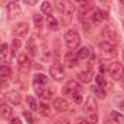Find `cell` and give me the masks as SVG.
<instances>
[{"label":"cell","mask_w":124,"mask_h":124,"mask_svg":"<svg viewBox=\"0 0 124 124\" xmlns=\"http://www.w3.org/2000/svg\"><path fill=\"white\" fill-rule=\"evenodd\" d=\"M56 9L62 15V25H69L72 20V16H74V10H75L74 4H71L69 1H58Z\"/></svg>","instance_id":"cell-1"},{"label":"cell","mask_w":124,"mask_h":124,"mask_svg":"<svg viewBox=\"0 0 124 124\" xmlns=\"http://www.w3.org/2000/svg\"><path fill=\"white\" fill-rule=\"evenodd\" d=\"M87 120L91 124H97L98 123V113H97V102L94 100V97H88L85 101V107H84Z\"/></svg>","instance_id":"cell-2"},{"label":"cell","mask_w":124,"mask_h":124,"mask_svg":"<svg viewBox=\"0 0 124 124\" xmlns=\"http://www.w3.org/2000/svg\"><path fill=\"white\" fill-rule=\"evenodd\" d=\"M100 52H101V56L104 59H113L117 55V48L114 46V43H111V42L107 40V42H101Z\"/></svg>","instance_id":"cell-3"},{"label":"cell","mask_w":124,"mask_h":124,"mask_svg":"<svg viewBox=\"0 0 124 124\" xmlns=\"http://www.w3.org/2000/svg\"><path fill=\"white\" fill-rule=\"evenodd\" d=\"M65 43H66L68 49L75 51L79 46V43H81V38H79L78 32L77 31H68L66 32L65 33Z\"/></svg>","instance_id":"cell-4"},{"label":"cell","mask_w":124,"mask_h":124,"mask_svg":"<svg viewBox=\"0 0 124 124\" xmlns=\"http://www.w3.org/2000/svg\"><path fill=\"white\" fill-rule=\"evenodd\" d=\"M108 72H110V77L114 81H120V79H123V77H124V66L120 62H113L108 66Z\"/></svg>","instance_id":"cell-5"},{"label":"cell","mask_w":124,"mask_h":124,"mask_svg":"<svg viewBox=\"0 0 124 124\" xmlns=\"http://www.w3.org/2000/svg\"><path fill=\"white\" fill-rule=\"evenodd\" d=\"M49 72H51V77H52L55 81H62L63 77H65V74H63V68H62L61 63H58V62L54 63V65L51 66Z\"/></svg>","instance_id":"cell-6"},{"label":"cell","mask_w":124,"mask_h":124,"mask_svg":"<svg viewBox=\"0 0 124 124\" xmlns=\"http://www.w3.org/2000/svg\"><path fill=\"white\" fill-rule=\"evenodd\" d=\"M17 65H19V68H20L23 72H28V71L31 69V66H32L31 59L28 58L26 54H20V55L17 56Z\"/></svg>","instance_id":"cell-7"},{"label":"cell","mask_w":124,"mask_h":124,"mask_svg":"<svg viewBox=\"0 0 124 124\" xmlns=\"http://www.w3.org/2000/svg\"><path fill=\"white\" fill-rule=\"evenodd\" d=\"M79 91H81V87H79L78 82H75V81H68L66 85L63 87V94H69L71 97H72L74 94L79 93Z\"/></svg>","instance_id":"cell-8"},{"label":"cell","mask_w":124,"mask_h":124,"mask_svg":"<svg viewBox=\"0 0 124 124\" xmlns=\"http://www.w3.org/2000/svg\"><path fill=\"white\" fill-rule=\"evenodd\" d=\"M102 35L107 38V39H110V40H118V35H117V31H116V28L114 26H111V25H107V26H104V29H102Z\"/></svg>","instance_id":"cell-9"},{"label":"cell","mask_w":124,"mask_h":124,"mask_svg":"<svg viewBox=\"0 0 124 124\" xmlns=\"http://www.w3.org/2000/svg\"><path fill=\"white\" fill-rule=\"evenodd\" d=\"M91 19H93L94 25H100L102 20H107V19H108V13L104 12V10H94Z\"/></svg>","instance_id":"cell-10"},{"label":"cell","mask_w":124,"mask_h":124,"mask_svg":"<svg viewBox=\"0 0 124 124\" xmlns=\"http://www.w3.org/2000/svg\"><path fill=\"white\" fill-rule=\"evenodd\" d=\"M4 100L13 105H19L20 104V94L16 91H7L4 94Z\"/></svg>","instance_id":"cell-11"},{"label":"cell","mask_w":124,"mask_h":124,"mask_svg":"<svg viewBox=\"0 0 124 124\" xmlns=\"http://www.w3.org/2000/svg\"><path fill=\"white\" fill-rule=\"evenodd\" d=\"M28 31H29V26L25 22H20V23H17L15 26V35L16 36H25L28 33Z\"/></svg>","instance_id":"cell-12"},{"label":"cell","mask_w":124,"mask_h":124,"mask_svg":"<svg viewBox=\"0 0 124 124\" xmlns=\"http://www.w3.org/2000/svg\"><path fill=\"white\" fill-rule=\"evenodd\" d=\"M54 108H56L58 111H66V110L69 108V104H68V101L63 100V98H56V100L54 101Z\"/></svg>","instance_id":"cell-13"},{"label":"cell","mask_w":124,"mask_h":124,"mask_svg":"<svg viewBox=\"0 0 124 124\" xmlns=\"http://www.w3.org/2000/svg\"><path fill=\"white\" fill-rule=\"evenodd\" d=\"M65 65H66L68 68H74V66L77 65V56L74 55L72 51L66 52V55H65Z\"/></svg>","instance_id":"cell-14"},{"label":"cell","mask_w":124,"mask_h":124,"mask_svg":"<svg viewBox=\"0 0 124 124\" xmlns=\"http://www.w3.org/2000/svg\"><path fill=\"white\" fill-rule=\"evenodd\" d=\"M33 84L35 85H39V87H45L48 84V78L43 74H36L35 78H33Z\"/></svg>","instance_id":"cell-15"},{"label":"cell","mask_w":124,"mask_h":124,"mask_svg":"<svg viewBox=\"0 0 124 124\" xmlns=\"http://www.w3.org/2000/svg\"><path fill=\"white\" fill-rule=\"evenodd\" d=\"M0 116L3 117V118H10L12 117V108H10V105H7V104H0Z\"/></svg>","instance_id":"cell-16"},{"label":"cell","mask_w":124,"mask_h":124,"mask_svg":"<svg viewBox=\"0 0 124 124\" xmlns=\"http://www.w3.org/2000/svg\"><path fill=\"white\" fill-rule=\"evenodd\" d=\"M35 90H36V93L39 94V97H42V98H45V100H51V98L54 97L52 91H46V90H42V88H40V87H38V85H35Z\"/></svg>","instance_id":"cell-17"},{"label":"cell","mask_w":124,"mask_h":124,"mask_svg":"<svg viewBox=\"0 0 124 124\" xmlns=\"http://www.w3.org/2000/svg\"><path fill=\"white\" fill-rule=\"evenodd\" d=\"M10 75H12V69H10V66H7V65H1L0 66V78H10Z\"/></svg>","instance_id":"cell-18"},{"label":"cell","mask_w":124,"mask_h":124,"mask_svg":"<svg viewBox=\"0 0 124 124\" xmlns=\"http://www.w3.org/2000/svg\"><path fill=\"white\" fill-rule=\"evenodd\" d=\"M20 45H22L20 39L15 38V39H13V42H12V56H16V54H17V52H19V49H20Z\"/></svg>","instance_id":"cell-19"},{"label":"cell","mask_w":124,"mask_h":124,"mask_svg":"<svg viewBox=\"0 0 124 124\" xmlns=\"http://www.w3.org/2000/svg\"><path fill=\"white\" fill-rule=\"evenodd\" d=\"M78 78L82 81V82H90L93 79V74L91 71H85V72H79L78 74Z\"/></svg>","instance_id":"cell-20"},{"label":"cell","mask_w":124,"mask_h":124,"mask_svg":"<svg viewBox=\"0 0 124 124\" xmlns=\"http://www.w3.org/2000/svg\"><path fill=\"white\" fill-rule=\"evenodd\" d=\"M90 54H91L90 48L84 46V48H81V49L78 51V58H79V59H87V58L90 56Z\"/></svg>","instance_id":"cell-21"},{"label":"cell","mask_w":124,"mask_h":124,"mask_svg":"<svg viewBox=\"0 0 124 124\" xmlns=\"http://www.w3.org/2000/svg\"><path fill=\"white\" fill-rule=\"evenodd\" d=\"M7 51H9L7 45H6V43H1V45H0V61L1 62L6 61V58H7Z\"/></svg>","instance_id":"cell-22"},{"label":"cell","mask_w":124,"mask_h":124,"mask_svg":"<svg viewBox=\"0 0 124 124\" xmlns=\"http://www.w3.org/2000/svg\"><path fill=\"white\" fill-rule=\"evenodd\" d=\"M26 101H28V104H29V108H31L32 111H38V104H36V100H35V97L28 95Z\"/></svg>","instance_id":"cell-23"},{"label":"cell","mask_w":124,"mask_h":124,"mask_svg":"<svg viewBox=\"0 0 124 124\" xmlns=\"http://www.w3.org/2000/svg\"><path fill=\"white\" fill-rule=\"evenodd\" d=\"M33 23H35V28H40L43 25V16H40L39 13L33 15Z\"/></svg>","instance_id":"cell-24"},{"label":"cell","mask_w":124,"mask_h":124,"mask_svg":"<svg viewBox=\"0 0 124 124\" xmlns=\"http://www.w3.org/2000/svg\"><path fill=\"white\" fill-rule=\"evenodd\" d=\"M48 28H49V29H52V31H56V29L59 28V25H58V22H56V19H55V17L49 16V19H48Z\"/></svg>","instance_id":"cell-25"},{"label":"cell","mask_w":124,"mask_h":124,"mask_svg":"<svg viewBox=\"0 0 124 124\" xmlns=\"http://www.w3.org/2000/svg\"><path fill=\"white\" fill-rule=\"evenodd\" d=\"M40 9H42V12H43L45 15H51V12H52V6H51L49 1H43V3L40 4Z\"/></svg>","instance_id":"cell-26"},{"label":"cell","mask_w":124,"mask_h":124,"mask_svg":"<svg viewBox=\"0 0 124 124\" xmlns=\"http://www.w3.org/2000/svg\"><path fill=\"white\" fill-rule=\"evenodd\" d=\"M111 118H113L116 123H123L124 121V116L120 114V113H117V111H113V113H111Z\"/></svg>","instance_id":"cell-27"},{"label":"cell","mask_w":124,"mask_h":124,"mask_svg":"<svg viewBox=\"0 0 124 124\" xmlns=\"http://www.w3.org/2000/svg\"><path fill=\"white\" fill-rule=\"evenodd\" d=\"M95 81H97V85H98V87H101V88H104V87L107 85V82H105V79H104V77H102V75H97Z\"/></svg>","instance_id":"cell-28"},{"label":"cell","mask_w":124,"mask_h":124,"mask_svg":"<svg viewBox=\"0 0 124 124\" xmlns=\"http://www.w3.org/2000/svg\"><path fill=\"white\" fill-rule=\"evenodd\" d=\"M93 91H94L95 94H97V95H98L100 98H105V93H104V90H102L101 87H98V85H97V87H94Z\"/></svg>","instance_id":"cell-29"},{"label":"cell","mask_w":124,"mask_h":124,"mask_svg":"<svg viewBox=\"0 0 124 124\" xmlns=\"http://www.w3.org/2000/svg\"><path fill=\"white\" fill-rule=\"evenodd\" d=\"M36 51H38V49H36V46H35V45L31 42V43L28 45V52H29V55L35 56V55H36Z\"/></svg>","instance_id":"cell-30"},{"label":"cell","mask_w":124,"mask_h":124,"mask_svg":"<svg viewBox=\"0 0 124 124\" xmlns=\"http://www.w3.org/2000/svg\"><path fill=\"white\" fill-rule=\"evenodd\" d=\"M23 117L26 118V121L29 124H33V116H32L31 111H25V113H23Z\"/></svg>","instance_id":"cell-31"},{"label":"cell","mask_w":124,"mask_h":124,"mask_svg":"<svg viewBox=\"0 0 124 124\" xmlns=\"http://www.w3.org/2000/svg\"><path fill=\"white\" fill-rule=\"evenodd\" d=\"M72 98H74V101H75L77 104H81V102H82V97H81V94H79V93L74 94V95H72Z\"/></svg>","instance_id":"cell-32"},{"label":"cell","mask_w":124,"mask_h":124,"mask_svg":"<svg viewBox=\"0 0 124 124\" xmlns=\"http://www.w3.org/2000/svg\"><path fill=\"white\" fill-rule=\"evenodd\" d=\"M75 124H91L87 118H84V117H78L77 120H75Z\"/></svg>","instance_id":"cell-33"},{"label":"cell","mask_w":124,"mask_h":124,"mask_svg":"<svg viewBox=\"0 0 124 124\" xmlns=\"http://www.w3.org/2000/svg\"><path fill=\"white\" fill-rule=\"evenodd\" d=\"M48 108H49V107H48L46 104H40V108H39V110H40L45 116H49V110H48Z\"/></svg>","instance_id":"cell-34"},{"label":"cell","mask_w":124,"mask_h":124,"mask_svg":"<svg viewBox=\"0 0 124 124\" xmlns=\"http://www.w3.org/2000/svg\"><path fill=\"white\" fill-rule=\"evenodd\" d=\"M10 124H22V120L19 117H10Z\"/></svg>","instance_id":"cell-35"},{"label":"cell","mask_w":124,"mask_h":124,"mask_svg":"<svg viewBox=\"0 0 124 124\" xmlns=\"http://www.w3.org/2000/svg\"><path fill=\"white\" fill-rule=\"evenodd\" d=\"M26 4H29V6H35L36 3H38V0H23Z\"/></svg>","instance_id":"cell-36"},{"label":"cell","mask_w":124,"mask_h":124,"mask_svg":"<svg viewBox=\"0 0 124 124\" xmlns=\"http://www.w3.org/2000/svg\"><path fill=\"white\" fill-rule=\"evenodd\" d=\"M55 124H71V123H69L68 120H65V118H63V120H58Z\"/></svg>","instance_id":"cell-37"},{"label":"cell","mask_w":124,"mask_h":124,"mask_svg":"<svg viewBox=\"0 0 124 124\" xmlns=\"http://www.w3.org/2000/svg\"><path fill=\"white\" fill-rule=\"evenodd\" d=\"M74 1H77V3H81V4H87V3H90L91 0H74Z\"/></svg>","instance_id":"cell-38"},{"label":"cell","mask_w":124,"mask_h":124,"mask_svg":"<svg viewBox=\"0 0 124 124\" xmlns=\"http://www.w3.org/2000/svg\"><path fill=\"white\" fill-rule=\"evenodd\" d=\"M120 3H121V4H124V0H120Z\"/></svg>","instance_id":"cell-39"},{"label":"cell","mask_w":124,"mask_h":124,"mask_svg":"<svg viewBox=\"0 0 124 124\" xmlns=\"http://www.w3.org/2000/svg\"><path fill=\"white\" fill-rule=\"evenodd\" d=\"M121 87H123V90H124V81H123V85H121Z\"/></svg>","instance_id":"cell-40"},{"label":"cell","mask_w":124,"mask_h":124,"mask_svg":"<svg viewBox=\"0 0 124 124\" xmlns=\"http://www.w3.org/2000/svg\"><path fill=\"white\" fill-rule=\"evenodd\" d=\"M13 1H16V0H13Z\"/></svg>","instance_id":"cell-41"}]
</instances>
